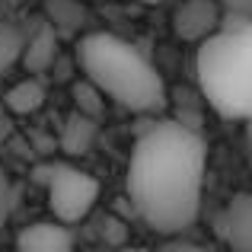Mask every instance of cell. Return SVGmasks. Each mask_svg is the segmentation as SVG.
<instances>
[{
    "label": "cell",
    "mask_w": 252,
    "mask_h": 252,
    "mask_svg": "<svg viewBox=\"0 0 252 252\" xmlns=\"http://www.w3.org/2000/svg\"><path fill=\"white\" fill-rule=\"evenodd\" d=\"M208 144L185 122H157L137 134L128 160V198L154 233H185L201 214Z\"/></svg>",
    "instance_id": "1"
},
{
    "label": "cell",
    "mask_w": 252,
    "mask_h": 252,
    "mask_svg": "<svg viewBox=\"0 0 252 252\" xmlns=\"http://www.w3.org/2000/svg\"><path fill=\"white\" fill-rule=\"evenodd\" d=\"M80 67L86 80L115 105L134 115H154L166 109V83L141 48L112 32H90L80 38Z\"/></svg>",
    "instance_id": "2"
},
{
    "label": "cell",
    "mask_w": 252,
    "mask_h": 252,
    "mask_svg": "<svg viewBox=\"0 0 252 252\" xmlns=\"http://www.w3.org/2000/svg\"><path fill=\"white\" fill-rule=\"evenodd\" d=\"M195 77L220 118L252 122V19L220 13V29L198 42Z\"/></svg>",
    "instance_id": "3"
},
{
    "label": "cell",
    "mask_w": 252,
    "mask_h": 252,
    "mask_svg": "<svg viewBox=\"0 0 252 252\" xmlns=\"http://www.w3.org/2000/svg\"><path fill=\"white\" fill-rule=\"evenodd\" d=\"M35 182L45 189L51 214L61 223L83 220L99 198V182L74 163H42L35 166Z\"/></svg>",
    "instance_id": "4"
},
{
    "label": "cell",
    "mask_w": 252,
    "mask_h": 252,
    "mask_svg": "<svg viewBox=\"0 0 252 252\" xmlns=\"http://www.w3.org/2000/svg\"><path fill=\"white\" fill-rule=\"evenodd\" d=\"M220 3L217 0H182L172 13V32L182 42H204L220 29Z\"/></svg>",
    "instance_id": "5"
},
{
    "label": "cell",
    "mask_w": 252,
    "mask_h": 252,
    "mask_svg": "<svg viewBox=\"0 0 252 252\" xmlns=\"http://www.w3.org/2000/svg\"><path fill=\"white\" fill-rule=\"evenodd\" d=\"M217 233L230 249L252 252V195H233L223 214L217 217Z\"/></svg>",
    "instance_id": "6"
},
{
    "label": "cell",
    "mask_w": 252,
    "mask_h": 252,
    "mask_svg": "<svg viewBox=\"0 0 252 252\" xmlns=\"http://www.w3.org/2000/svg\"><path fill=\"white\" fill-rule=\"evenodd\" d=\"M16 246L26 252H67L74 249V236L55 217V220H35L29 227H23L16 236Z\"/></svg>",
    "instance_id": "7"
},
{
    "label": "cell",
    "mask_w": 252,
    "mask_h": 252,
    "mask_svg": "<svg viewBox=\"0 0 252 252\" xmlns=\"http://www.w3.org/2000/svg\"><path fill=\"white\" fill-rule=\"evenodd\" d=\"M58 29L48 23V19H38L35 32H29L26 35V45H23V58H19V64H23L29 74H45V70L55 64L58 58Z\"/></svg>",
    "instance_id": "8"
},
{
    "label": "cell",
    "mask_w": 252,
    "mask_h": 252,
    "mask_svg": "<svg viewBox=\"0 0 252 252\" xmlns=\"http://www.w3.org/2000/svg\"><path fill=\"white\" fill-rule=\"evenodd\" d=\"M93 141H96V118L86 115V112L74 109L64 122L61 131V147L67 157H83L93 150Z\"/></svg>",
    "instance_id": "9"
},
{
    "label": "cell",
    "mask_w": 252,
    "mask_h": 252,
    "mask_svg": "<svg viewBox=\"0 0 252 252\" xmlns=\"http://www.w3.org/2000/svg\"><path fill=\"white\" fill-rule=\"evenodd\" d=\"M45 19L58 29V35H77L86 23V10L77 0H45Z\"/></svg>",
    "instance_id": "10"
},
{
    "label": "cell",
    "mask_w": 252,
    "mask_h": 252,
    "mask_svg": "<svg viewBox=\"0 0 252 252\" xmlns=\"http://www.w3.org/2000/svg\"><path fill=\"white\" fill-rule=\"evenodd\" d=\"M3 102H6V109L16 112V115H29V112L42 109L45 90H42V83H38L35 77H29V80H19L16 86H10L6 96H3Z\"/></svg>",
    "instance_id": "11"
},
{
    "label": "cell",
    "mask_w": 252,
    "mask_h": 252,
    "mask_svg": "<svg viewBox=\"0 0 252 252\" xmlns=\"http://www.w3.org/2000/svg\"><path fill=\"white\" fill-rule=\"evenodd\" d=\"M23 45H26V32L19 29L16 23H3L0 26V77H3L13 64H19Z\"/></svg>",
    "instance_id": "12"
},
{
    "label": "cell",
    "mask_w": 252,
    "mask_h": 252,
    "mask_svg": "<svg viewBox=\"0 0 252 252\" xmlns=\"http://www.w3.org/2000/svg\"><path fill=\"white\" fill-rule=\"evenodd\" d=\"M74 99H77V109L86 112V115H93V118L99 115V109H102V102H99V99H102V93H99L90 80L80 83V86H74Z\"/></svg>",
    "instance_id": "13"
},
{
    "label": "cell",
    "mask_w": 252,
    "mask_h": 252,
    "mask_svg": "<svg viewBox=\"0 0 252 252\" xmlns=\"http://www.w3.org/2000/svg\"><path fill=\"white\" fill-rule=\"evenodd\" d=\"M10 201H13V189H10V176H6L3 163H0V230L10 220Z\"/></svg>",
    "instance_id": "14"
},
{
    "label": "cell",
    "mask_w": 252,
    "mask_h": 252,
    "mask_svg": "<svg viewBox=\"0 0 252 252\" xmlns=\"http://www.w3.org/2000/svg\"><path fill=\"white\" fill-rule=\"evenodd\" d=\"M223 13L230 16H243V19H252V0H217Z\"/></svg>",
    "instance_id": "15"
}]
</instances>
